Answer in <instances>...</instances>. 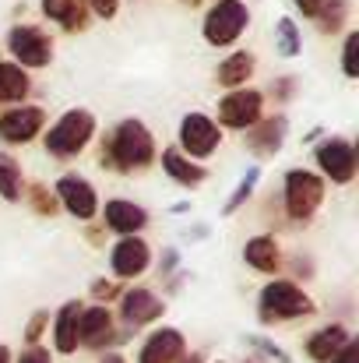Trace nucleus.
<instances>
[{
  "mask_svg": "<svg viewBox=\"0 0 359 363\" xmlns=\"http://www.w3.org/2000/svg\"><path fill=\"white\" fill-rule=\"evenodd\" d=\"M331 363H359V342H353V339H349V342H346V350H342V353H338Z\"/></svg>",
  "mask_w": 359,
  "mask_h": 363,
  "instance_id": "obj_30",
  "label": "nucleus"
},
{
  "mask_svg": "<svg viewBox=\"0 0 359 363\" xmlns=\"http://www.w3.org/2000/svg\"><path fill=\"white\" fill-rule=\"evenodd\" d=\"M18 363H50V353H46V350H39V346H32L28 353H21V360Z\"/></svg>",
  "mask_w": 359,
  "mask_h": 363,
  "instance_id": "obj_31",
  "label": "nucleus"
},
{
  "mask_svg": "<svg viewBox=\"0 0 359 363\" xmlns=\"http://www.w3.org/2000/svg\"><path fill=\"white\" fill-rule=\"evenodd\" d=\"M356 46H359V35L353 32L349 39H346V74L349 78H356L359 74V64H356Z\"/></svg>",
  "mask_w": 359,
  "mask_h": 363,
  "instance_id": "obj_29",
  "label": "nucleus"
},
{
  "mask_svg": "<svg viewBox=\"0 0 359 363\" xmlns=\"http://www.w3.org/2000/svg\"><path fill=\"white\" fill-rule=\"evenodd\" d=\"M78 318H81V303H64V311L57 318V350L60 353L78 350Z\"/></svg>",
  "mask_w": 359,
  "mask_h": 363,
  "instance_id": "obj_19",
  "label": "nucleus"
},
{
  "mask_svg": "<svg viewBox=\"0 0 359 363\" xmlns=\"http://www.w3.org/2000/svg\"><path fill=\"white\" fill-rule=\"evenodd\" d=\"M148 223V216H144V208L141 205H134V201H106V226L113 230V233H123V237H130V233H137L141 226Z\"/></svg>",
  "mask_w": 359,
  "mask_h": 363,
  "instance_id": "obj_15",
  "label": "nucleus"
},
{
  "mask_svg": "<svg viewBox=\"0 0 359 363\" xmlns=\"http://www.w3.org/2000/svg\"><path fill=\"white\" fill-rule=\"evenodd\" d=\"M243 257L257 268V272H278V243L271 237H253V240L243 247Z\"/></svg>",
  "mask_w": 359,
  "mask_h": 363,
  "instance_id": "obj_18",
  "label": "nucleus"
},
{
  "mask_svg": "<svg viewBox=\"0 0 359 363\" xmlns=\"http://www.w3.org/2000/svg\"><path fill=\"white\" fill-rule=\"evenodd\" d=\"M42 325H46V314H35V321H32V325H28V332H25V335H28V342H35V339H39Z\"/></svg>",
  "mask_w": 359,
  "mask_h": 363,
  "instance_id": "obj_34",
  "label": "nucleus"
},
{
  "mask_svg": "<svg viewBox=\"0 0 359 363\" xmlns=\"http://www.w3.org/2000/svg\"><path fill=\"white\" fill-rule=\"evenodd\" d=\"M296 7H300L307 18H317V11L324 7V0H296Z\"/></svg>",
  "mask_w": 359,
  "mask_h": 363,
  "instance_id": "obj_33",
  "label": "nucleus"
},
{
  "mask_svg": "<svg viewBox=\"0 0 359 363\" xmlns=\"http://www.w3.org/2000/svg\"><path fill=\"white\" fill-rule=\"evenodd\" d=\"M92 11L103 14V18H113L117 14V0H92Z\"/></svg>",
  "mask_w": 359,
  "mask_h": 363,
  "instance_id": "obj_32",
  "label": "nucleus"
},
{
  "mask_svg": "<svg viewBox=\"0 0 359 363\" xmlns=\"http://www.w3.org/2000/svg\"><path fill=\"white\" fill-rule=\"evenodd\" d=\"M11 53L21 60V67H46L50 64V53H53V43L50 35H42L39 28L25 25V28H14L11 39H7Z\"/></svg>",
  "mask_w": 359,
  "mask_h": 363,
  "instance_id": "obj_7",
  "label": "nucleus"
},
{
  "mask_svg": "<svg viewBox=\"0 0 359 363\" xmlns=\"http://www.w3.org/2000/svg\"><path fill=\"white\" fill-rule=\"evenodd\" d=\"M246 21H250V14H246V7L239 0H219L208 11V18H205V39L212 46H229L246 28Z\"/></svg>",
  "mask_w": 359,
  "mask_h": 363,
  "instance_id": "obj_5",
  "label": "nucleus"
},
{
  "mask_svg": "<svg viewBox=\"0 0 359 363\" xmlns=\"http://www.w3.org/2000/svg\"><path fill=\"white\" fill-rule=\"evenodd\" d=\"M57 198H60V205H64L71 216H78V219H92L96 208H99V198H96L92 184L81 180V177H64V180H57Z\"/></svg>",
  "mask_w": 359,
  "mask_h": 363,
  "instance_id": "obj_9",
  "label": "nucleus"
},
{
  "mask_svg": "<svg viewBox=\"0 0 359 363\" xmlns=\"http://www.w3.org/2000/svg\"><path fill=\"white\" fill-rule=\"evenodd\" d=\"M346 342H349L346 328H342V325H331V328H321V332L307 342V353H310L317 363H331L342 350H346Z\"/></svg>",
  "mask_w": 359,
  "mask_h": 363,
  "instance_id": "obj_17",
  "label": "nucleus"
},
{
  "mask_svg": "<svg viewBox=\"0 0 359 363\" xmlns=\"http://www.w3.org/2000/svg\"><path fill=\"white\" fill-rule=\"evenodd\" d=\"M300 32H296V21L292 18H282L278 21V50L285 53V57H296L300 53Z\"/></svg>",
  "mask_w": 359,
  "mask_h": 363,
  "instance_id": "obj_27",
  "label": "nucleus"
},
{
  "mask_svg": "<svg viewBox=\"0 0 359 363\" xmlns=\"http://www.w3.org/2000/svg\"><path fill=\"white\" fill-rule=\"evenodd\" d=\"M0 363H7V346H0Z\"/></svg>",
  "mask_w": 359,
  "mask_h": 363,
  "instance_id": "obj_38",
  "label": "nucleus"
},
{
  "mask_svg": "<svg viewBox=\"0 0 359 363\" xmlns=\"http://www.w3.org/2000/svg\"><path fill=\"white\" fill-rule=\"evenodd\" d=\"M219 127L208 121L205 113H187L183 123H180V145H183V152L187 155H194V159H205V155H212L215 148H219Z\"/></svg>",
  "mask_w": 359,
  "mask_h": 363,
  "instance_id": "obj_6",
  "label": "nucleus"
},
{
  "mask_svg": "<svg viewBox=\"0 0 359 363\" xmlns=\"http://www.w3.org/2000/svg\"><path fill=\"white\" fill-rule=\"evenodd\" d=\"M103 363H127V360H123L120 353H110V357H106V360H103Z\"/></svg>",
  "mask_w": 359,
  "mask_h": 363,
  "instance_id": "obj_37",
  "label": "nucleus"
},
{
  "mask_svg": "<svg viewBox=\"0 0 359 363\" xmlns=\"http://www.w3.org/2000/svg\"><path fill=\"white\" fill-rule=\"evenodd\" d=\"M120 314L130 328H137V325H148L162 314V300L148 289H127L123 300H120Z\"/></svg>",
  "mask_w": 359,
  "mask_h": 363,
  "instance_id": "obj_12",
  "label": "nucleus"
},
{
  "mask_svg": "<svg viewBox=\"0 0 359 363\" xmlns=\"http://www.w3.org/2000/svg\"><path fill=\"white\" fill-rule=\"evenodd\" d=\"M282 130H285V121H282V117L268 121L261 130H257V134H253V148H257V152H271V148H278Z\"/></svg>",
  "mask_w": 359,
  "mask_h": 363,
  "instance_id": "obj_25",
  "label": "nucleus"
},
{
  "mask_svg": "<svg viewBox=\"0 0 359 363\" xmlns=\"http://www.w3.org/2000/svg\"><path fill=\"white\" fill-rule=\"evenodd\" d=\"M250 71H253V57L250 53H233L226 64H219V82L237 89V85H243L250 78Z\"/></svg>",
  "mask_w": 359,
  "mask_h": 363,
  "instance_id": "obj_23",
  "label": "nucleus"
},
{
  "mask_svg": "<svg viewBox=\"0 0 359 363\" xmlns=\"http://www.w3.org/2000/svg\"><path fill=\"white\" fill-rule=\"evenodd\" d=\"M310 311H314L310 296L292 282H271L261 293V318L264 321H289V318H300Z\"/></svg>",
  "mask_w": 359,
  "mask_h": 363,
  "instance_id": "obj_2",
  "label": "nucleus"
},
{
  "mask_svg": "<svg viewBox=\"0 0 359 363\" xmlns=\"http://www.w3.org/2000/svg\"><path fill=\"white\" fill-rule=\"evenodd\" d=\"M46 18L60 21L64 28H81L85 25V0H42Z\"/></svg>",
  "mask_w": 359,
  "mask_h": 363,
  "instance_id": "obj_20",
  "label": "nucleus"
},
{
  "mask_svg": "<svg viewBox=\"0 0 359 363\" xmlns=\"http://www.w3.org/2000/svg\"><path fill=\"white\" fill-rule=\"evenodd\" d=\"M110 328H113V318H110L106 307L81 311V318H78V342L81 346H103L110 339Z\"/></svg>",
  "mask_w": 359,
  "mask_h": 363,
  "instance_id": "obj_16",
  "label": "nucleus"
},
{
  "mask_svg": "<svg viewBox=\"0 0 359 363\" xmlns=\"http://www.w3.org/2000/svg\"><path fill=\"white\" fill-rule=\"evenodd\" d=\"M42 127V110L39 106H21V110H11L0 117V138L11 141V145H21V141H32Z\"/></svg>",
  "mask_w": 359,
  "mask_h": 363,
  "instance_id": "obj_11",
  "label": "nucleus"
},
{
  "mask_svg": "<svg viewBox=\"0 0 359 363\" xmlns=\"http://www.w3.org/2000/svg\"><path fill=\"white\" fill-rule=\"evenodd\" d=\"M155 155V141L148 134V127L141 121H123L110 138V159L120 169H134V166H148Z\"/></svg>",
  "mask_w": 359,
  "mask_h": 363,
  "instance_id": "obj_1",
  "label": "nucleus"
},
{
  "mask_svg": "<svg viewBox=\"0 0 359 363\" xmlns=\"http://www.w3.org/2000/svg\"><path fill=\"white\" fill-rule=\"evenodd\" d=\"M25 92H28V74L18 64H4L0 60V103L25 99Z\"/></svg>",
  "mask_w": 359,
  "mask_h": 363,
  "instance_id": "obj_22",
  "label": "nucleus"
},
{
  "mask_svg": "<svg viewBox=\"0 0 359 363\" xmlns=\"http://www.w3.org/2000/svg\"><path fill=\"white\" fill-rule=\"evenodd\" d=\"M32 198H35V208H39V212H53V205L46 201V191H42V187H35Z\"/></svg>",
  "mask_w": 359,
  "mask_h": 363,
  "instance_id": "obj_35",
  "label": "nucleus"
},
{
  "mask_svg": "<svg viewBox=\"0 0 359 363\" xmlns=\"http://www.w3.org/2000/svg\"><path fill=\"white\" fill-rule=\"evenodd\" d=\"M162 166H166V173H169L176 184H201V180H205V169L194 166L190 159H183V152H176V148L162 152Z\"/></svg>",
  "mask_w": 359,
  "mask_h": 363,
  "instance_id": "obj_21",
  "label": "nucleus"
},
{
  "mask_svg": "<svg viewBox=\"0 0 359 363\" xmlns=\"http://www.w3.org/2000/svg\"><path fill=\"white\" fill-rule=\"evenodd\" d=\"M148 243L141 240V237H123V240L113 247V272H117L120 279H134V275H141L144 268H148Z\"/></svg>",
  "mask_w": 359,
  "mask_h": 363,
  "instance_id": "obj_13",
  "label": "nucleus"
},
{
  "mask_svg": "<svg viewBox=\"0 0 359 363\" xmlns=\"http://www.w3.org/2000/svg\"><path fill=\"white\" fill-rule=\"evenodd\" d=\"M113 293H117V289H113L110 282H96V296H106V300H110Z\"/></svg>",
  "mask_w": 359,
  "mask_h": 363,
  "instance_id": "obj_36",
  "label": "nucleus"
},
{
  "mask_svg": "<svg viewBox=\"0 0 359 363\" xmlns=\"http://www.w3.org/2000/svg\"><path fill=\"white\" fill-rule=\"evenodd\" d=\"M346 14H349V4H346V0H331V4H324V7L317 11V18H321V28H324V32L342 28Z\"/></svg>",
  "mask_w": 359,
  "mask_h": 363,
  "instance_id": "obj_26",
  "label": "nucleus"
},
{
  "mask_svg": "<svg viewBox=\"0 0 359 363\" xmlns=\"http://www.w3.org/2000/svg\"><path fill=\"white\" fill-rule=\"evenodd\" d=\"M92 113L89 110H71V113H64L60 123L46 134V148L53 152V155H74V152H81L85 148V141L92 138Z\"/></svg>",
  "mask_w": 359,
  "mask_h": 363,
  "instance_id": "obj_3",
  "label": "nucleus"
},
{
  "mask_svg": "<svg viewBox=\"0 0 359 363\" xmlns=\"http://www.w3.org/2000/svg\"><path fill=\"white\" fill-rule=\"evenodd\" d=\"M317 162L335 184H349L356 173V148L346 138H328L317 148Z\"/></svg>",
  "mask_w": 359,
  "mask_h": 363,
  "instance_id": "obj_8",
  "label": "nucleus"
},
{
  "mask_svg": "<svg viewBox=\"0 0 359 363\" xmlns=\"http://www.w3.org/2000/svg\"><path fill=\"white\" fill-rule=\"evenodd\" d=\"M321 198H324V184L310 169H292L285 177V205H289L292 219H310L317 212Z\"/></svg>",
  "mask_w": 359,
  "mask_h": 363,
  "instance_id": "obj_4",
  "label": "nucleus"
},
{
  "mask_svg": "<svg viewBox=\"0 0 359 363\" xmlns=\"http://www.w3.org/2000/svg\"><path fill=\"white\" fill-rule=\"evenodd\" d=\"M0 194L7 201H18L21 198V173H18V162L0 155Z\"/></svg>",
  "mask_w": 359,
  "mask_h": 363,
  "instance_id": "obj_24",
  "label": "nucleus"
},
{
  "mask_svg": "<svg viewBox=\"0 0 359 363\" xmlns=\"http://www.w3.org/2000/svg\"><path fill=\"white\" fill-rule=\"evenodd\" d=\"M219 121L226 127H253L261 121V92L246 89V92H229L219 103Z\"/></svg>",
  "mask_w": 359,
  "mask_h": 363,
  "instance_id": "obj_10",
  "label": "nucleus"
},
{
  "mask_svg": "<svg viewBox=\"0 0 359 363\" xmlns=\"http://www.w3.org/2000/svg\"><path fill=\"white\" fill-rule=\"evenodd\" d=\"M253 184H257V169H250V173H246V180L239 184V187H237V194L229 198V205H226V212H237L239 205H243V198H246V194L253 191Z\"/></svg>",
  "mask_w": 359,
  "mask_h": 363,
  "instance_id": "obj_28",
  "label": "nucleus"
},
{
  "mask_svg": "<svg viewBox=\"0 0 359 363\" xmlns=\"http://www.w3.org/2000/svg\"><path fill=\"white\" fill-rule=\"evenodd\" d=\"M180 357H183V335L176 328H159L141 346V363H176Z\"/></svg>",
  "mask_w": 359,
  "mask_h": 363,
  "instance_id": "obj_14",
  "label": "nucleus"
}]
</instances>
